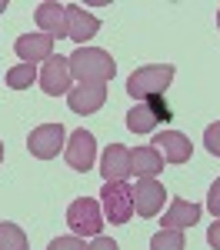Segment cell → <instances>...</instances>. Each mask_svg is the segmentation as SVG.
I'll return each instance as SVG.
<instances>
[{"label": "cell", "instance_id": "6da1fadb", "mask_svg": "<svg viewBox=\"0 0 220 250\" xmlns=\"http://www.w3.org/2000/svg\"><path fill=\"white\" fill-rule=\"evenodd\" d=\"M67 60H70V74L77 77V83H107L117 74L114 57L100 47H77Z\"/></svg>", "mask_w": 220, "mask_h": 250}, {"label": "cell", "instance_id": "7a4b0ae2", "mask_svg": "<svg viewBox=\"0 0 220 250\" xmlns=\"http://www.w3.org/2000/svg\"><path fill=\"white\" fill-rule=\"evenodd\" d=\"M174 80V67L170 63H147V67H137L130 77H127V94L134 100H150V97H163V90L170 87Z\"/></svg>", "mask_w": 220, "mask_h": 250}, {"label": "cell", "instance_id": "3957f363", "mask_svg": "<svg viewBox=\"0 0 220 250\" xmlns=\"http://www.w3.org/2000/svg\"><path fill=\"white\" fill-rule=\"evenodd\" d=\"M170 104L163 100V97H150V100H140L130 107V114H127V127L134 130V134H150V130H157L160 124H167L170 120Z\"/></svg>", "mask_w": 220, "mask_h": 250}, {"label": "cell", "instance_id": "277c9868", "mask_svg": "<svg viewBox=\"0 0 220 250\" xmlns=\"http://www.w3.org/2000/svg\"><path fill=\"white\" fill-rule=\"evenodd\" d=\"M67 227L74 230V237H100L103 230V210L97 200L80 197L67 207Z\"/></svg>", "mask_w": 220, "mask_h": 250}, {"label": "cell", "instance_id": "5b68a950", "mask_svg": "<svg viewBox=\"0 0 220 250\" xmlns=\"http://www.w3.org/2000/svg\"><path fill=\"white\" fill-rule=\"evenodd\" d=\"M63 147H67V134H63L60 124H40L27 137V150L37 157V160H54Z\"/></svg>", "mask_w": 220, "mask_h": 250}, {"label": "cell", "instance_id": "8992f818", "mask_svg": "<svg viewBox=\"0 0 220 250\" xmlns=\"http://www.w3.org/2000/svg\"><path fill=\"white\" fill-rule=\"evenodd\" d=\"M100 197H103V217L110 220V224H127L130 217H134V190L127 187V184H103V190H100Z\"/></svg>", "mask_w": 220, "mask_h": 250}, {"label": "cell", "instance_id": "52a82bcc", "mask_svg": "<svg viewBox=\"0 0 220 250\" xmlns=\"http://www.w3.org/2000/svg\"><path fill=\"white\" fill-rule=\"evenodd\" d=\"M63 157H67V164H70V170H80L87 173L94 167V160H97V140L90 130H74L70 140H67V147H63Z\"/></svg>", "mask_w": 220, "mask_h": 250}, {"label": "cell", "instance_id": "ba28073f", "mask_svg": "<svg viewBox=\"0 0 220 250\" xmlns=\"http://www.w3.org/2000/svg\"><path fill=\"white\" fill-rule=\"evenodd\" d=\"M134 190V213L137 217H157L163 210V200H167V190L157 177H140Z\"/></svg>", "mask_w": 220, "mask_h": 250}, {"label": "cell", "instance_id": "9c48e42d", "mask_svg": "<svg viewBox=\"0 0 220 250\" xmlns=\"http://www.w3.org/2000/svg\"><path fill=\"white\" fill-rule=\"evenodd\" d=\"M100 173L107 184H127V177H134V157L123 144H110L100 157Z\"/></svg>", "mask_w": 220, "mask_h": 250}, {"label": "cell", "instance_id": "30bf717a", "mask_svg": "<svg viewBox=\"0 0 220 250\" xmlns=\"http://www.w3.org/2000/svg\"><path fill=\"white\" fill-rule=\"evenodd\" d=\"M37 80H40V87H43V94H50V97L70 94V80H74V74H70V60L60 57V54H54V57L40 67Z\"/></svg>", "mask_w": 220, "mask_h": 250}, {"label": "cell", "instance_id": "8fae6325", "mask_svg": "<svg viewBox=\"0 0 220 250\" xmlns=\"http://www.w3.org/2000/svg\"><path fill=\"white\" fill-rule=\"evenodd\" d=\"M103 100H107V83H77V87H70V94H67V104H70V110L74 114H97L100 107H103Z\"/></svg>", "mask_w": 220, "mask_h": 250}, {"label": "cell", "instance_id": "7c38bea8", "mask_svg": "<svg viewBox=\"0 0 220 250\" xmlns=\"http://www.w3.org/2000/svg\"><path fill=\"white\" fill-rule=\"evenodd\" d=\"M14 50H17V57L23 63L37 67V63H47L54 57V37H47V34H23V37H17Z\"/></svg>", "mask_w": 220, "mask_h": 250}, {"label": "cell", "instance_id": "4fadbf2b", "mask_svg": "<svg viewBox=\"0 0 220 250\" xmlns=\"http://www.w3.org/2000/svg\"><path fill=\"white\" fill-rule=\"evenodd\" d=\"M100 30V20L94 14H87L80 3H67V37L74 40V43H87L90 37H97Z\"/></svg>", "mask_w": 220, "mask_h": 250}, {"label": "cell", "instance_id": "5bb4252c", "mask_svg": "<svg viewBox=\"0 0 220 250\" xmlns=\"http://www.w3.org/2000/svg\"><path fill=\"white\" fill-rule=\"evenodd\" d=\"M154 147L160 150V157H163L167 164H187V160L194 157V144L180 134V130H163V134L154 140Z\"/></svg>", "mask_w": 220, "mask_h": 250}, {"label": "cell", "instance_id": "9a60e30c", "mask_svg": "<svg viewBox=\"0 0 220 250\" xmlns=\"http://www.w3.org/2000/svg\"><path fill=\"white\" fill-rule=\"evenodd\" d=\"M34 17H37L40 34H47V37H67V7L63 3L47 0V3H40L37 10H34Z\"/></svg>", "mask_w": 220, "mask_h": 250}, {"label": "cell", "instance_id": "2e32d148", "mask_svg": "<svg viewBox=\"0 0 220 250\" xmlns=\"http://www.w3.org/2000/svg\"><path fill=\"white\" fill-rule=\"evenodd\" d=\"M200 213H203L200 204L174 197L170 207H167V213H163V227H170V230H187V227H194V224L200 220Z\"/></svg>", "mask_w": 220, "mask_h": 250}, {"label": "cell", "instance_id": "e0dca14e", "mask_svg": "<svg viewBox=\"0 0 220 250\" xmlns=\"http://www.w3.org/2000/svg\"><path fill=\"white\" fill-rule=\"evenodd\" d=\"M134 157V173L137 177H157L163 170V157L154 144H147V147H137V150H130Z\"/></svg>", "mask_w": 220, "mask_h": 250}, {"label": "cell", "instance_id": "ac0fdd59", "mask_svg": "<svg viewBox=\"0 0 220 250\" xmlns=\"http://www.w3.org/2000/svg\"><path fill=\"white\" fill-rule=\"evenodd\" d=\"M37 77H40V74H37L34 63H17V67L7 70V87H10V90H27Z\"/></svg>", "mask_w": 220, "mask_h": 250}, {"label": "cell", "instance_id": "d6986e66", "mask_svg": "<svg viewBox=\"0 0 220 250\" xmlns=\"http://www.w3.org/2000/svg\"><path fill=\"white\" fill-rule=\"evenodd\" d=\"M0 250H27V233L10 220H0Z\"/></svg>", "mask_w": 220, "mask_h": 250}, {"label": "cell", "instance_id": "ffe728a7", "mask_svg": "<svg viewBox=\"0 0 220 250\" xmlns=\"http://www.w3.org/2000/svg\"><path fill=\"white\" fill-rule=\"evenodd\" d=\"M150 250H187L183 230H170V227H163L160 233L150 237Z\"/></svg>", "mask_w": 220, "mask_h": 250}, {"label": "cell", "instance_id": "44dd1931", "mask_svg": "<svg viewBox=\"0 0 220 250\" xmlns=\"http://www.w3.org/2000/svg\"><path fill=\"white\" fill-rule=\"evenodd\" d=\"M203 144H207V150H210L214 157H220V120L203 130Z\"/></svg>", "mask_w": 220, "mask_h": 250}, {"label": "cell", "instance_id": "7402d4cb", "mask_svg": "<svg viewBox=\"0 0 220 250\" xmlns=\"http://www.w3.org/2000/svg\"><path fill=\"white\" fill-rule=\"evenodd\" d=\"M47 250H83V240L80 237H57V240H50Z\"/></svg>", "mask_w": 220, "mask_h": 250}, {"label": "cell", "instance_id": "603a6c76", "mask_svg": "<svg viewBox=\"0 0 220 250\" xmlns=\"http://www.w3.org/2000/svg\"><path fill=\"white\" fill-rule=\"evenodd\" d=\"M207 210L214 213V220L220 217V180L210 187V193H207Z\"/></svg>", "mask_w": 220, "mask_h": 250}, {"label": "cell", "instance_id": "cb8c5ba5", "mask_svg": "<svg viewBox=\"0 0 220 250\" xmlns=\"http://www.w3.org/2000/svg\"><path fill=\"white\" fill-rule=\"evenodd\" d=\"M83 250H120V247L110 240V237H94V240H90Z\"/></svg>", "mask_w": 220, "mask_h": 250}, {"label": "cell", "instance_id": "d4e9b609", "mask_svg": "<svg viewBox=\"0 0 220 250\" xmlns=\"http://www.w3.org/2000/svg\"><path fill=\"white\" fill-rule=\"evenodd\" d=\"M207 244H210L214 250H220V220L210 224V230H207Z\"/></svg>", "mask_w": 220, "mask_h": 250}, {"label": "cell", "instance_id": "484cf974", "mask_svg": "<svg viewBox=\"0 0 220 250\" xmlns=\"http://www.w3.org/2000/svg\"><path fill=\"white\" fill-rule=\"evenodd\" d=\"M3 10H7V0H0V14H3Z\"/></svg>", "mask_w": 220, "mask_h": 250}, {"label": "cell", "instance_id": "4316f807", "mask_svg": "<svg viewBox=\"0 0 220 250\" xmlns=\"http://www.w3.org/2000/svg\"><path fill=\"white\" fill-rule=\"evenodd\" d=\"M0 164H3V144H0Z\"/></svg>", "mask_w": 220, "mask_h": 250}, {"label": "cell", "instance_id": "83f0119b", "mask_svg": "<svg viewBox=\"0 0 220 250\" xmlns=\"http://www.w3.org/2000/svg\"><path fill=\"white\" fill-rule=\"evenodd\" d=\"M217 27H220V10H217Z\"/></svg>", "mask_w": 220, "mask_h": 250}]
</instances>
